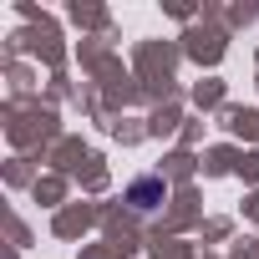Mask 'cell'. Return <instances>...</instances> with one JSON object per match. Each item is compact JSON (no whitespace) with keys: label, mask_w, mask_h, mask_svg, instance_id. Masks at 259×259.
Instances as JSON below:
<instances>
[{"label":"cell","mask_w":259,"mask_h":259,"mask_svg":"<svg viewBox=\"0 0 259 259\" xmlns=\"http://www.w3.org/2000/svg\"><path fill=\"white\" fill-rule=\"evenodd\" d=\"M163 178H138L133 188H127V203H133V213H153L158 203H163Z\"/></svg>","instance_id":"cell-1"}]
</instances>
